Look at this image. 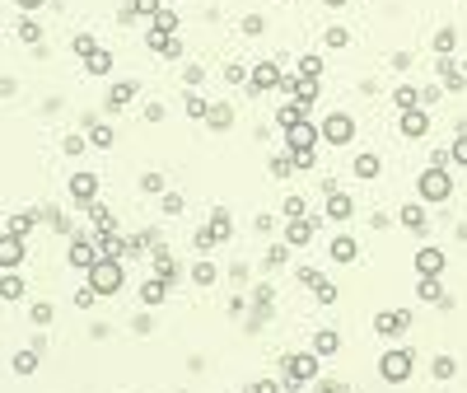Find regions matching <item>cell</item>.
Returning <instances> with one entry per match:
<instances>
[{"instance_id": "6da1fadb", "label": "cell", "mask_w": 467, "mask_h": 393, "mask_svg": "<svg viewBox=\"0 0 467 393\" xmlns=\"http://www.w3.org/2000/svg\"><path fill=\"white\" fill-rule=\"evenodd\" d=\"M89 286L99 290V295H117V290L127 286V267H122V258H99L94 267H89Z\"/></svg>"}, {"instance_id": "7a4b0ae2", "label": "cell", "mask_w": 467, "mask_h": 393, "mask_svg": "<svg viewBox=\"0 0 467 393\" xmlns=\"http://www.w3.org/2000/svg\"><path fill=\"white\" fill-rule=\"evenodd\" d=\"M309 379H318V356L313 351H299V356H286V389H304Z\"/></svg>"}, {"instance_id": "3957f363", "label": "cell", "mask_w": 467, "mask_h": 393, "mask_svg": "<svg viewBox=\"0 0 467 393\" xmlns=\"http://www.w3.org/2000/svg\"><path fill=\"white\" fill-rule=\"evenodd\" d=\"M416 192L425 197V202H449V192H453V178H449V169H425L420 174V183H416Z\"/></svg>"}, {"instance_id": "277c9868", "label": "cell", "mask_w": 467, "mask_h": 393, "mask_svg": "<svg viewBox=\"0 0 467 393\" xmlns=\"http://www.w3.org/2000/svg\"><path fill=\"white\" fill-rule=\"evenodd\" d=\"M286 141H290V155H313V150H318V127L304 117V122L286 127Z\"/></svg>"}, {"instance_id": "5b68a950", "label": "cell", "mask_w": 467, "mask_h": 393, "mask_svg": "<svg viewBox=\"0 0 467 393\" xmlns=\"http://www.w3.org/2000/svg\"><path fill=\"white\" fill-rule=\"evenodd\" d=\"M379 370H383V379H388V384H402V379L412 374V351H407V346H397V351H383Z\"/></svg>"}, {"instance_id": "8992f818", "label": "cell", "mask_w": 467, "mask_h": 393, "mask_svg": "<svg viewBox=\"0 0 467 393\" xmlns=\"http://www.w3.org/2000/svg\"><path fill=\"white\" fill-rule=\"evenodd\" d=\"M281 66H276V61H262V66H253V71H248V89H253V94H266V89H281Z\"/></svg>"}, {"instance_id": "52a82bcc", "label": "cell", "mask_w": 467, "mask_h": 393, "mask_svg": "<svg viewBox=\"0 0 467 393\" xmlns=\"http://www.w3.org/2000/svg\"><path fill=\"white\" fill-rule=\"evenodd\" d=\"M318 225H323V215H299V220H290V225H286V243H290V248H299V243H313Z\"/></svg>"}, {"instance_id": "ba28073f", "label": "cell", "mask_w": 467, "mask_h": 393, "mask_svg": "<svg viewBox=\"0 0 467 393\" xmlns=\"http://www.w3.org/2000/svg\"><path fill=\"white\" fill-rule=\"evenodd\" d=\"M66 258H71V267H79V272H89V267L99 262V248H94V243H89L84 235H75V239H71V248H66Z\"/></svg>"}, {"instance_id": "9c48e42d", "label": "cell", "mask_w": 467, "mask_h": 393, "mask_svg": "<svg viewBox=\"0 0 467 393\" xmlns=\"http://www.w3.org/2000/svg\"><path fill=\"white\" fill-rule=\"evenodd\" d=\"M323 136H327V141H332V145H346V141H351V136H355V122H351V117H346V112H332V117H327V122H323Z\"/></svg>"}, {"instance_id": "30bf717a", "label": "cell", "mask_w": 467, "mask_h": 393, "mask_svg": "<svg viewBox=\"0 0 467 393\" xmlns=\"http://www.w3.org/2000/svg\"><path fill=\"white\" fill-rule=\"evenodd\" d=\"M19 262H24V239L5 230V235H0V267H5V272H14Z\"/></svg>"}, {"instance_id": "8fae6325", "label": "cell", "mask_w": 467, "mask_h": 393, "mask_svg": "<svg viewBox=\"0 0 467 393\" xmlns=\"http://www.w3.org/2000/svg\"><path fill=\"white\" fill-rule=\"evenodd\" d=\"M374 328H379L383 337H397V333H407V328H412V314H407V309H388V314L374 318Z\"/></svg>"}, {"instance_id": "7c38bea8", "label": "cell", "mask_w": 467, "mask_h": 393, "mask_svg": "<svg viewBox=\"0 0 467 393\" xmlns=\"http://www.w3.org/2000/svg\"><path fill=\"white\" fill-rule=\"evenodd\" d=\"M71 197H75L79 206H89V202L99 197V178H94V174H75V178H71Z\"/></svg>"}, {"instance_id": "4fadbf2b", "label": "cell", "mask_w": 467, "mask_h": 393, "mask_svg": "<svg viewBox=\"0 0 467 393\" xmlns=\"http://www.w3.org/2000/svg\"><path fill=\"white\" fill-rule=\"evenodd\" d=\"M416 272H420V276H440L444 272V253L440 248H420V253H416Z\"/></svg>"}, {"instance_id": "5bb4252c", "label": "cell", "mask_w": 467, "mask_h": 393, "mask_svg": "<svg viewBox=\"0 0 467 393\" xmlns=\"http://www.w3.org/2000/svg\"><path fill=\"white\" fill-rule=\"evenodd\" d=\"M416 295H420L425 305H449V295H444L440 276H420V281H416Z\"/></svg>"}, {"instance_id": "9a60e30c", "label": "cell", "mask_w": 467, "mask_h": 393, "mask_svg": "<svg viewBox=\"0 0 467 393\" xmlns=\"http://www.w3.org/2000/svg\"><path fill=\"white\" fill-rule=\"evenodd\" d=\"M425 131H430V117H425V112H420V108H407V112H402V136H425Z\"/></svg>"}, {"instance_id": "2e32d148", "label": "cell", "mask_w": 467, "mask_h": 393, "mask_svg": "<svg viewBox=\"0 0 467 393\" xmlns=\"http://www.w3.org/2000/svg\"><path fill=\"white\" fill-rule=\"evenodd\" d=\"M351 211H355V202L346 192H327V220H351Z\"/></svg>"}, {"instance_id": "e0dca14e", "label": "cell", "mask_w": 467, "mask_h": 393, "mask_svg": "<svg viewBox=\"0 0 467 393\" xmlns=\"http://www.w3.org/2000/svg\"><path fill=\"white\" fill-rule=\"evenodd\" d=\"M337 351H341V337L332 328H323V333L313 337V356H337Z\"/></svg>"}, {"instance_id": "ac0fdd59", "label": "cell", "mask_w": 467, "mask_h": 393, "mask_svg": "<svg viewBox=\"0 0 467 393\" xmlns=\"http://www.w3.org/2000/svg\"><path fill=\"white\" fill-rule=\"evenodd\" d=\"M440 80H444V89H463V84H467V75L449 61V56H440Z\"/></svg>"}, {"instance_id": "d6986e66", "label": "cell", "mask_w": 467, "mask_h": 393, "mask_svg": "<svg viewBox=\"0 0 467 393\" xmlns=\"http://www.w3.org/2000/svg\"><path fill=\"white\" fill-rule=\"evenodd\" d=\"M164 295H168V281H145V286H140V300H145V305H150V309H159V305H164Z\"/></svg>"}, {"instance_id": "ffe728a7", "label": "cell", "mask_w": 467, "mask_h": 393, "mask_svg": "<svg viewBox=\"0 0 467 393\" xmlns=\"http://www.w3.org/2000/svg\"><path fill=\"white\" fill-rule=\"evenodd\" d=\"M131 99H136V80H122V84L108 89V108H122V104H131Z\"/></svg>"}, {"instance_id": "44dd1931", "label": "cell", "mask_w": 467, "mask_h": 393, "mask_svg": "<svg viewBox=\"0 0 467 393\" xmlns=\"http://www.w3.org/2000/svg\"><path fill=\"white\" fill-rule=\"evenodd\" d=\"M206 122H210L215 131H229V127H233V108H225V104H210Z\"/></svg>"}, {"instance_id": "7402d4cb", "label": "cell", "mask_w": 467, "mask_h": 393, "mask_svg": "<svg viewBox=\"0 0 467 393\" xmlns=\"http://www.w3.org/2000/svg\"><path fill=\"white\" fill-rule=\"evenodd\" d=\"M355 253H360V248H355V239H351V235L332 239V258H337V262H355Z\"/></svg>"}, {"instance_id": "603a6c76", "label": "cell", "mask_w": 467, "mask_h": 393, "mask_svg": "<svg viewBox=\"0 0 467 393\" xmlns=\"http://www.w3.org/2000/svg\"><path fill=\"white\" fill-rule=\"evenodd\" d=\"M84 66H89V75H108V71H112V56H108L103 47H94V52L84 56Z\"/></svg>"}, {"instance_id": "cb8c5ba5", "label": "cell", "mask_w": 467, "mask_h": 393, "mask_svg": "<svg viewBox=\"0 0 467 393\" xmlns=\"http://www.w3.org/2000/svg\"><path fill=\"white\" fill-rule=\"evenodd\" d=\"M379 169H383L379 155H355V178H379Z\"/></svg>"}, {"instance_id": "d4e9b609", "label": "cell", "mask_w": 467, "mask_h": 393, "mask_svg": "<svg viewBox=\"0 0 467 393\" xmlns=\"http://www.w3.org/2000/svg\"><path fill=\"white\" fill-rule=\"evenodd\" d=\"M150 19H155L150 33H178V14H173V10H155Z\"/></svg>"}, {"instance_id": "484cf974", "label": "cell", "mask_w": 467, "mask_h": 393, "mask_svg": "<svg viewBox=\"0 0 467 393\" xmlns=\"http://www.w3.org/2000/svg\"><path fill=\"white\" fill-rule=\"evenodd\" d=\"M24 295V281L14 272H0V300H19Z\"/></svg>"}, {"instance_id": "4316f807", "label": "cell", "mask_w": 467, "mask_h": 393, "mask_svg": "<svg viewBox=\"0 0 467 393\" xmlns=\"http://www.w3.org/2000/svg\"><path fill=\"white\" fill-rule=\"evenodd\" d=\"M159 0H131L127 10H122V24H131V19H140V14H155Z\"/></svg>"}, {"instance_id": "83f0119b", "label": "cell", "mask_w": 467, "mask_h": 393, "mask_svg": "<svg viewBox=\"0 0 467 393\" xmlns=\"http://www.w3.org/2000/svg\"><path fill=\"white\" fill-rule=\"evenodd\" d=\"M304 117H309V108H304V104H286L281 112H276L281 127H294V122H304Z\"/></svg>"}, {"instance_id": "f1b7e54d", "label": "cell", "mask_w": 467, "mask_h": 393, "mask_svg": "<svg viewBox=\"0 0 467 393\" xmlns=\"http://www.w3.org/2000/svg\"><path fill=\"white\" fill-rule=\"evenodd\" d=\"M397 220H402V225H407V230H416V235H420V230H425V211L416 206V202H412V206H402V215H397Z\"/></svg>"}, {"instance_id": "f546056e", "label": "cell", "mask_w": 467, "mask_h": 393, "mask_svg": "<svg viewBox=\"0 0 467 393\" xmlns=\"http://www.w3.org/2000/svg\"><path fill=\"white\" fill-rule=\"evenodd\" d=\"M210 230H215V239H229L233 235V220H229V211H225V206L210 215Z\"/></svg>"}, {"instance_id": "4dcf8cb0", "label": "cell", "mask_w": 467, "mask_h": 393, "mask_svg": "<svg viewBox=\"0 0 467 393\" xmlns=\"http://www.w3.org/2000/svg\"><path fill=\"white\" fill-rule=\"evenodd\" d=\"M453 47H458V28H440V33H435V52L449 56Z\"/></svg>"}, {"instance_id": "1f68e13d", "label": "cell", "mask_w": 467, "mask_h": 393, "mask_svg": "<svg viewBox=\"0 0 467 393\" xmlns=\"http://www.w3.org/2000/svg\"><path fill=\"white\" fill-rule=\"evenodd\" d=\"M89 141H94L99 150H108V145H112V127H108V122H89Z\"/></svg>"}, {"instance_id": "d6a6232c", "label": "cell", "mask_w": 467, "mask_h": 393, "mask_svg": "<svg viewBox=\"0 0 467 393\" xmlns=\"http://www.w3.org/2000/svg\"><path fill=\"white\" fill-rule=\"evenodd\" d=\"M299 75H304V80H318V75H323V56H309V52H304V56H299Z\"/></svg>"}, {"instance_id": "836d02e7", "label": "cell", "mask_w": 467, "mask_h": 393, "mask_svg": "<svg viewBox=\"0 0 467 393\" xmlns=\"http://www.w3.org/2000/svg\"><path fill=\"white\" fill-rule=\"evenodd\" d=\"M392 99H397V108H402V112H407V108L420 104V89H416V84H402V89H397Z\"/></svg>"}, {"instance_id": "e575fe53", "label": "cell", "mask_w": 467, "mask_h": 393, "mask_svg": "<svg viewBox=\"0 0 467 393\" xmlns=\"http://www.w3.org/2000/svg\"><path fill=\"white\" fill-rule=\"evenodd\" d=\"M33 370H38V346H33V351H19V356H14V374H33Z\"/></svg>"}, {"instance_id": "d590c367", "label": "cell", "mask_w": 467, "mask_h": 393, "mask_svg": "<svg viewBox=\"0 0 467 393\" xmlns=\"http://www.w3.org/2000/svg\"><path fill=\"white\" fill-rule=\"evenodd\" d=\"M33 220H38L33 211H24V215H14V220H10V235H19V239H24L28 230H33Z\"/></svg>"}, {"instance_id": "8d00e7d4", "label": "cell", "mask_w": 467, "mask_h": 393, "mask_svg": "<svg viewBox=\"0 0 467 393\" xmlns=\"http://www.w3.org/2000/svg\"><path fill=\"white\" fill-rule=\"evenodd\" d=\"M206 112H210V104H206V99H197V94H187V117H192V122H201Z\"/></svg>"}, {"instance_id": "74e56055", "label": "cell", "mask_w": 467, "mask_h": 393, "mask_svg": "<svg viewBox=\"0 0 467 393\" xmlns=\"http://www.w3.org/2000/svg\"><path fill=\"white\" fill-rule=\"evenodd\" d=\"M304 211H309V202H304L299 192H290V197H286V215H290V220H299Z\"/></svg>"}, {"instance_id": "f35d334b", "label": "cell", "mask_w": 467, "mask_h": 393, "mask_svg": "<svg viewBox=\"0 0 467 393\" xmlns=\"http://www.w3.org/2000/svg\"><path fill=\"white\" fill-rule=\"evenodd\" d=\"M192 276H197V286H210V281H215V262H197Z\"/></svg>"}, {"instance_id": "ab89813d", "label": "cell", "mask_w": 467, "mask_h": 393, "mask_svg": "<svg viewBox=\"0 0 467 393\" xmlns=\"http://www.w3.org/2000/svg\"><path fill=\"white\" fill-rule=\"evenodd\" d=\"M271 174H276V178H290V174H294V159L276 155V159H271Z\"/></svg>"}, {"instance_id": "60d3db41", "label": "cell", "mask_w": 467, "mask_h": 393, "mask_svg": "<svg viewBox=\"0 0 467 393\" xmlns=\"http://www.w3.org/2000/svg\"><path fill=\"white\" fill-rule=\"evenodd\" d=\"M286 258H290V243H276V248L266 253V267H281Z\"/></svg>"}, {"instance_id": "b9f144b4", "label": "cell", "mask_w": 467, "mask_h": 393, "mask_svg": "<svg viewBox=\"0 0 467 393\" xmlns=\"http://www.w3.org/2000/svg\"><path fill=\"white\" fill-rule=\"evenodd\" d=\"M453 361H449V356H440V361H435V379H453Z\"/></svg>"}, {"instance_id": "7bdbcfd3", "label": "cell", "mask_w": 467, "mask_h": 393, "mask_svg": "<svg viewBox=\"0 0 467 393\" xmlns=\"http://www.w3.org/2000/svg\"><path fill=\"white\" fill-rule=\"evenodd\" d=\"M346 43H351L346 28H327V47H346Z\"/></svg>"}, {"instance_id": "ee69618b", "label": "cell", "mask_w": 467, "mask_h": 393, "mask_svg": "<svg viewBox=\"0 0 467 393\" xmlns=\"http://www.w3.org/2000/svg\"><path fill=\"white\" fill-rule=\"evenodd\" d=\"M294 276H299V286H313V290H318V281H323V276H318V272H313V267H299V272H294Z\"/></svg>"}, {"instance_id": "f6af8a7d", "label": "cell", "mask_w": 467, "mask_h": 393, "mask_svg": "<svg viewBox=\"0 0 467 393\" xmlns=\"http://www.w3.org/2000/svg\"><path fill=\"white\" fill-rule=\"evenodd\" d=\"M19 38H24V43H42V28L38 24H19Z\"/></svg>"}, {"instance_id": "bcb514c9", "label": "cell", "mask_w": 467, "mask_h": 393, "mask_svg": "<svg viewBox=\"0 0 467 393\" xmlns=\"http://www.w3.org/2000/svg\"><path fill=\"white\" fill-rule=\"evenodd\" d=\"M449 159H458V164H467V136H458V141H453V150H449Z\"/></svg>"}, {"instance_id": "7dc6e473", "label": "cell", "mask_w": 467, "mask_h": 393, "mask_svg": "<svg viewBox=\"0 0 467 393\" xmlns=\"http://www.w3.org/2000/svg\"><path fill=\"white\" fill-rule=\"evenodd\" d=\"M94 300H99V290H94V286H84V290H79V295H75V305H79V309H89Z\"/></svg>"}, {"instance_id": "c3c4849f", "label": "cell", "mask_w": 467, "mask_h": 393, "mask_svg": "<svg viewBox=\"0 0 467 393\" xmlns=\"http://www.w3.org/2000/svg\"><path fill=\"white\" fill-rule=\"evenodd\" d=\"M243 33L257 38V33H262V14H248V19H243Z\"/></svg>"}, {"instance_id": "681fc988", "label": "cell", "mask_w": 467, "mask_h": 393, "mask_svg": "<svg viewBox=\"0 0 467 393\" xmlns=\"http://www.w3.org/2000/svg\"><path fill=\"white\" fill-rule=\"evenodd\" d=\"M140 187H145V192H164V178H159V174H145Z\"/></svg>"}, {"instance_id": "f907efd6", "label": "cell", "mask_w": 467, "mask_h": 393, "mask_svg": "<svg viewBox=\"0 0 467 393\" xmlns=\"http://www.w3.org/2000/svg\"><path fill=\"white\" fill-rule=\"evenodd\" d=\"M225 80H229V84H243V80H248V71H243V66H233V61H229V71H225Z\"/></svg>"}, {"instance_id": "816d5d0a", "label": "cell", "mask_w": 467, "mask_h": 393, "mask_svg": "<svg viewBox=\"0 0 467 393\" xmlns=\"http://www.w3.org/2000/svg\"><path fill=\"white\" fill-rule=\"evenodd\" d=\"M318 300H323V305H332V300H337V286H327V281H318Z\"/></svg>"}, {"instance_id": "f5cc1de1", "label": "cell", "mask_w": 467, "mask_h": 393, "mask_svg": "<svg viewBox=\"0 0 467 393\" xmlns=\"http://www.w3.org/2000/svg\"><path fill=\"white\" fill-rule=\"evenodd\" d=\"M33 323H52V305H33Z\"/></svg>"}, {"instance_id": "db71d44e", "label": "cell", "mask_w": 467, "mask_h": 393, "mask_svg": "<svg viewBox=\"0 0 467 393\" xmlns=\"http://www.w3.org/2000/svg\"><path fill=\"white\" fill-rule=\"evenodd\" d=\"M75 52H79V56L94 52V38H89V33H79V38H75Z\"/></svg>"}, {"instance_id": "11a10c76", "label": "cell", "mask_w": 467, "mask_h": 393, "mask_svg": "<svg viewBox=\"0 0 467 393\" xmlns=\"http://www.w3.org/2000/svg\"><path fill=\"white\" fill-rule=\"evenodd\" d=\"M182 80H187V84H192V89H197V84H201V80H206V71H201V66H187V75H182Z\"/></svg>"}, {"instance_id": "9f6ffc18", "label": "cell", "mask_w": 467, "mask_h": 393, "mask_svg": "<svg viewBox=\"0 0 467 393\" xmlns=\"http://www.w3.org/2000/svg\"><path fill=\"white\" fill-rule=\"evenodd\" d=\"M164 211H168V215H178V211H182V197H178V192H168V197H164Z\"/></svg>"}, {"instance_id": "6f0895ef", "label": "cell", "mask_w": 467, "mask_h": 393, "mask_svg": "<svg viewBox=\"0 0 467 393\" xmlns=\"http://www.w3.org/2000/svg\"><path fill=\"white\" fill-rule=\"evenodd\" d=\"M253 393H281V384H276V379H257V384H253Z\"/></svg>"}, {"instance_id": "680465c9", "label": "cell", "mask_w": 467, "mask_h": 393, "mask_svg": "<svg viewBox=\"0 0 467 393\" xmlns=\"http://www.w3.org/2000/svg\"><path fill=\"white\" fill-rule=\"evenodd\" d=\"M318 393H341V379H323V384H318Z\"/></svg>"}, {"instance_id": "91938a15", "label": "cell", "mask_w": 467, "mask_h": 393, "mask_svg": "<svg viewBox=\"0 0 467 393\" xmlns=\"http://www.w3.org/2000/svg\"><path fill=\"white\" fill-rule=\"evenodd\" d=\"M19 10H42V0H19Z\"/></svg>"}, {"instance_id": "94428289", "label": "cell", "mask_w": 467, "mask_h": 393, "mask_svg": "<svg viewBox=\"0 0 467 393\" xmlns=\"http://www.w3.org/2000/svg\"><path fill=\"white\" fill-rule=\"evenodd\" d=\"M323 5H327V10H341V5H351V0H323Z\"/></svg>"}, {"instance_id": "6125c7cd", "label": "cell", "mask_w": 467, "mask_h": 393, "mask_svg": "<svg viewBox=\"0 0 467 393\" xmlns=\"http://www.w3.org/2000/svg\"><path fill=\"white\" fill-rule=\"evenodd\" d=\"M0 272H5V267H0Z\"/></svg>"}]
</instances>
